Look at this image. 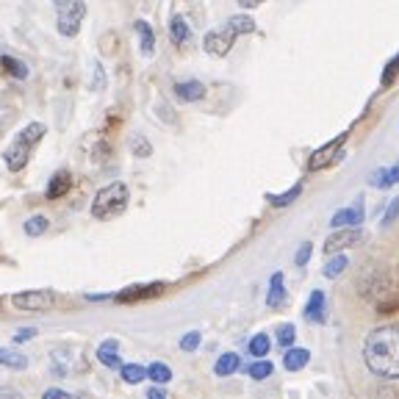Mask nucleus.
Segmentation results:
<instances>
[{
	"instance_id": "f257e3e1",
	"label": "nucleus",
	"mask_w": 399,
	"mask_h": 399,
	"mask_svg": "<svg viewBox=\"0 0 399 399\" xmlns=\"http://www.w3.org/2000/svg\"><path fill=\"white\" fill-rule=\"evenodd\" d=\"M363 363L374 377L399 380V327L385 324L366 335Z\"/></svg>"
},
{
	"instance_id": "f03ea898",
	"label": "nucleus",
	"mask_w": 399,
	"mask_h": 399,
	"mask_svg": "<svg viewBox=\"0 0 399 399\" xmlns=\"http://www.w3.org/2000/svg\"><path fill=\"white\" fill-rule=\"evenodd\" d=\"M45 133H48V128H45L42 122H31V125H26V128L17 133V139H14V142L6 147V153H3L6 166H9L12 172L26 169V164H28V155H31L34 144H39Z\"/></svg>"
},
{
	"instance_id": "7ed1b4c3",
	"label": "nucleus",
	"mask_w": 399,
	"mask_h": 399,
	"mask_svg": "<svg viewBox=\"0 0 399 399\" xmlns=\"http://www.w3.org/2000/svg\"><path fill=\"white\" fill-rule=\"evenodd\" d=\"M128 208V186L125 183H108L103 186L92 200V217L95 220H111Z\"/></svg>"
},
{
	"instance_id": "20e7f679",
	"label": "nucleus",
	"mask_w": 399,
	"mask_h": 399,
	"mask_svg": "<svg viewBox=\"0 0 399 399\" xmlns=\"http://www.w3.org/2000/svg\"><path fill=\"white\" fill-rule=\"evenodd\" d=\"M53 6L59 14V34L75 37L81 31L84 17H86V3L84 0H53Z\"/></svg>"
},
{
	"instance_id": "39448f33",
	"label": "nucleus",
	"mask_w": 399,
	"mask_h": 399,
	"mask_svg": "<svg viewBox=\"0 0 399 399\" xmlns=\"http://www.w3.org/2000/svg\"><path fill=\"white\" fill-rule=\"evenodd\" d=\"M12 305L17 311H28V313H42L50 311L56 305V294L50 289H34V291H20L12 297Z\"/></svg>"
},
{
	"instance_id": "423d86ee",
	"label": "nucleus",
	"mask_w": 399,
	"mask_h": 399,
	"mask_svg": "<svg viewBox=\"0 0 399 399\" xmlns=\"http://www.w3.org/2000/svg\"><path fill=\"white\" fill-rule=\"evenodd\" d=\"M360 242H363V231H360V225H355V228H335V233H330L327 242H324V255L341 253V250H347V247L360 244Z\"/></svg>"
},
{
	"instance_id": "0eeeda50",
	"label": "nucleus",
	"mask_w": 399,
	"mask_h": 399,
	"mask_svg": "<svg viewBox=\"0 0 399 399\" xmlns=\"http://www.w3.org/2000/svg\"><path fill=\"white\" fill-rule=\"evenodd\" d=\"M349 139V130L347 133H338L333 142H327L324 147H319L311 158H308V169L311 172H316V169H324L330 161H335V158H341V147H344V142Z\"/></svg>"
},
{
	"instance_id": "6e6552de",
	"label": "nucleus",
	"mask_w": 399,
	"mask_h": 399,
	"mask_svg": "<svg viewBox=\"0 0 399 399\" xmlns=\"http://www.w3.org/2000/svg\"><path fill=\"white\" fill-rule=\"evenodd\" d=\"M236 37H239V34L228 26V28H222V31H211V34H206L203 48H206L208 56H228L231 48H233V42H236Z\"/></svg>"
},
{
	"instance_id": "1a4fd4ad",
	"label": "nucleus",
	"mask_w": 399,
	"mask_h": 399,
	"mask_svg": "<svg viewBox=\"0 0 399 399\" xmlns=\"http://www.w3.org/2000/svg\"><path fill=\"white\" fill-rule=\"evenodd\" d=\"M360 222H363V203H360V200H358L355 206H349V208L335 211L333 220H330L333 228H355V225H360Z\"/></svg>"
},
{
	"instance_id": "9d476101",
	"label": "nucleus",
	"mask_w": 399,
	"mask_h": 399,
	"mask_svg": "<svg viewBox=\"0 0 399 399\" xmlns=\"http://www.w3.org/2000/svg\"><path fill=\"white\" fill-rule=\"evenodd\" d=\"M161 289H164V283H150V286H130V289L119 291L114 300H117V302H139V300H147V297H155V294H161Z\"/></svg>"
},
{
	"instance_id": "9b49d317",
	"label": "nucleus",
	"mask_w": 399,
	"mask_h": 399,
	"mask_svg": "<svg viewBox=\"0 0 399 399\" xmlns=\"http://www.w3.org/2000/svg\"><path fill=\"white\" fill-rule=\"evenodd\" d=\"M327 300H324V294L322 291H313L311 297H308V305H305V311H302V316H305V322H313V324H322L324 319H327Z\"/></svg>"
},
{
	"instance_id": "f8f14e48",
	"label": "nucleus",
	"mask_w": 399,
	"mask_h": 399,
	"mask_svg": "<svg viewBox=\"0 0 399 399\" xmlns=\"http://www.w3.org/2000/svg\"><path fill=\"white\" fill-rule=\"evenodd\" d=\"M175 97L180 103H197L206 97V86L200 81H180V84H175Z\"/></svg>"
},
{
	"instance_id": "ddd939ff",
	"label": "nucleus",
	"mask_w": 399,
	"mask_h": 399,
	"mask_svg": "<svg viewBox=\"0 0 399 399\" xmlns=\"http://www.w3.org/2000/svg\"><path fill=\"white\" fill-rule=\"evenodd\" d=\"M393 183H399V164L380 166V169H374L369 175V186H374V188H391Z\"/></svg>"
},
{
	"instance_id": "4468645a",
	"label": "nucleus",
	"mask_w": 399,
	"mask_h": 399,
	"mask_svg": "<svg viewBox=\"0 0 399 399\" xmlns=\"http://www.w3.org/2000/svg\"><path fill=\"white\" fill-rule=\"evenodd\" d=\"M286 302V278L283 272H275L269 278V294H266V308H280Z\"/></svg>"
},
{
	"instance_id": "2eb2a0df",
	"label": "nucleus",
	"mask_w": 399,
	"mask_h": 399,
	"mask_svg": "<svg viewBox=\"0 0 399 399\" xmlns=\"http://www.w3.org/2000/svg\"><path fill=\"white\" fill-rule=\"evenodd\" d=\"M97 360H100L106 369H119V366H122V360H119V341H114V338L103 341V344L97 347Z\"/></svg>"
},
{
	"instance_id": "dca6fc26",
	"label": "nucleus",
	"mask_w": 399,
	"mask_h": 399,
	"mask_svg": "<svg viewBox=\"0 0 399 399\" xmlns=\"http://www.w3.org/2000/svg\"><path fill=\"white\" fill-rule=\"evenodd\" d=\"M308 360H311V352L305 347H289L283 352V369L286 371H300L308 366Z\"/></svg>"
},
{
	"instance_id": "f3484780",
	"label": "nucleus",
	"mask_w": 399,
	"mask_h": 399,
	"mask_svg": "<svg viewBox=\"0 0 399 399\" xmlns=\"http://www.w3.org/2000/svg\"><path fill=\"white\" fill-rule=\"evenodd\" d=\"M70 186H72V175H70L67 169H59V172L50 177V183H48V200L64 197V194L70 191Z\"/></svg>"
},
{
	"instance_id": "a211bd4d",
	"label": "nucleus",
	"mask_w": 399,
	"mask_h": 399,
	"mask_svg": "<svg viewBox=\"0 0 399 399\" xmlns=\"http://www.w3.org/2000/svg\"><path fill=\"white\" fill-rule=\"evenodd\" d=\"M242 369V358L236 355V352H225V355H220V360L214 363V374L217 377H228V374H233V371H239Z\"/></svg>"
},
{
	"instance_id": "6ab92c4d",
	"label": "nucleus",
	"mask_w": 399,
	"mask_h": 399,
	"mask_svg": "<svg viewBox=\"0 0 399 399\" xmlns=\"http://www.w3.org/2000/svg\"><path fill=\"white\" fill-rule=\"evenodd\" d=\"M0 70L9 72V75L17 78V81H26V78H28V67H26L23 61L12 59V56H0Z\"/></svg>"
},
{
	"instance_id": "aec40b11",
	"label": "nucleus",
	"mask_w": 399,
	"mask_h": 399,
	"mask_svg": "<svg viewBox=\"0 0 399 399\" xmlns=\"http://www.w3.org/2000/svg\"><path fill=\"white\" fill-rule=\"evenodd\" d=\"M169 39H172V45H183L188 39V23L180 14H175L169 20Z\"/></svg>"
},
{
	"instance_id": "412c9836",
	"label": "nucleus",
	"mask_w": 399,
	"mask_h": 399,
	"mask_svg": "<svg viewBox=\"0 0 399 399\" xmlns=\"http://www.w3.org/2000/svg\"><path fill=\"white\" fill-rule=\"evenodd\" d=\"M136 31H139V39H142V56H153V50H155V34H153V28L144 20H136Z\"/></svg>"
},
{
	"instance_id": "4be33fe9",
	"label": "nucleus",
	"mask_w": 399,
	"mask_h": 399,
	"mask_svg": "<svg viewBox=\"0 0 399 399\" xmlns=\"http://www.w3.org/2000/svg\"><path fill=\"white\" fill-rule=\"evenodd\" d=\"M347 266H349V258H347V255H341V253H333V258H330V261L324 264V269H322V275L333 280V278H338V275H344V269H347Z\"/></svg>"
},
{
	"instance_id": "5701e85b",
	"label": "nucleus",
	"mask_w": 399,
	"mask_h": 399,
	"mask_svg": "<svg viewBox=\"0 0 399 399\" xmlns=\"http://www.w3.org/2000/svg\"><path fill=\"white\" fill-rule=\"evenodd\" d=\"M300 194H302V183H294L286 194H266V200H269V203H272L275 208H280V206H291Z\"/></svg>"
},
{
	"instance_id": "b1692460",
	"label": "nucleus",
	"mask_w": 399,
	"mask_h": 399,
	"mask_svg": "<svg viewBox=\"0 0 399 399\" xmlns=\"http://www.w3.org/2000/svg\"><path fill=\"white\" fill-rule=\"evenodd\" d=\"M119 374H122V380L128 385H136V382H142L147 377V369L139 366V363H125V366H119Z\"/></svg>"
},
{
	"instance_id": "393cba45",
	"label": "nucleus",
	"mask_w": 399,
	"mask_h": 399,
	"mask_svg": "<svg viewBox=\"0 0 399 399\" xmlns=\"http://www.w3.org/2000/svg\"><path fill=\"white\" fill-rule=\"evenodd\" d=\"M0 366H9V369H26L28 366V360H26V355H20V352H14V349H3L0 347Z\"/></svg>"
},
{
	"instance_id": "a878e982",
	"label": "nucleus",
	"mask_w": 399,
	"mask_h": 399,
	"mask_svg": "<svg viewBox=\"0 0 399 399\" xmlns=\"http://www.w3.org/2000/svg\"><path fill=\"white\" fill-rule=\"evenodd\" d=\"M269 347H272V341H269V335L266 333H258V335H253L250 338V355L253 358H264V355H269Z\"/></svg>"
},
{
	"instance_id": "bb28decb",
	"label": "nucleus",
	"mask_w": 399,
	"mask_h": 399,
	"mask_svg": "<svg viewBox=\"0 0 399 399\" xmlns=\"http://www.w3.org/2000/svg\"><path fill=\"white\" fill-rule=\"evenodd\" d=\"M147 377H150L153 382H161V385H164V382H169V380H172V369H169L166 363L155 360V363H150V366H147Z\"/></svg>"
},
{
	"instance_id": "cd10ccee",
	"label": "nucleus",
	"mask_w": 399,
	"mask_h": 399,
	"mask_svg": "<svg viewBox=\"0 0 399 399\" xmlns=\"http://www.w3.org/2000/svg\"><path fill=\"white\" fill-rule=\"evenodd\" d=\"M228 26L242 37V34H253L255 31V20L253 17H247V14H236V17H231L228 20Z\"/></svg>"
},
{
	"instance_id": "c85d7f7f",
	"label": "nucleus",
	"mask_w": 399,
	"mask_h": 399,
	"mask_svg": "<svg viewBox=\"0 0 399 399\" xmlns=\"http://www.w3.org/2000/svg\"><path fill=\"white\" fill-rule=\"evenodd\" d=\"M48 217H42V214H37V217H31V220H26V236H31V239H37V236H42L45 231H48Z\"/></svg>"
},
{
	"instance_id": "c756f323",
	"label": "nucleus",
	"mask_w": 399,
	"mask_h": 399,
	"mask_svg": "<svg viewBox=\"0 0 399 399\" xmlns=\"http://www.w3.org/2000/svg\"><path fill=\"white\" fill-rule=\"evenodd\" d=\"M272 369H275V366H272L266 358H255V363L247 369V374H250L253 380H266V377L272 374Z\"/></svg>"
},
{
	"instance_id": "7c9ffc66",
	"label": "nucleus",
	"mask_w": 399,
	"mask_h": 399,
	"mask_svg": "<svg viewBox=\"0 0 399 399\" xmlns=\"http://www.w3.org/2000/svg\"><path fill=\"white\" fill-rule=\"evenodd\" d=\"M294 338H297V327L294 324H280L278 327V344H280V349H289L294 344Z\"/></svg>"
},
{
	"instance_id": "2f4dec72",
	"label": "nucleus",
	"mask_w": 399,
	"mask_h": 399,
	"mask_svg": "<svg viewBox=\"0 0 399 399\" xmlns=\"http://www.w3.org/2000/svg\"><path fill=\"white\" fill-rule=\"evenodd\" d=\"M130 150H133L139 158H147V155L153 153V147H150V142H147L144 136H133V139H130Z\"/></svg>"
},
{
	"instance_id": "473e14b6",
	"label": "nucleus",
	"mask_w": 399,
	"mask_h": 399,
	"mask_svg": "<svg viewBox=\"0 0 399 399\" xmlns=\"http://www.w3.org/2000/svg\"><path fill=\"white\" fill-rule=\"evenodd\" d=\"M200 341H203V335H200L197 330H191V333H186V335L180 338V349H183V352H194V349L200 347Z\"/></svg>"
},
{
	"instance_id": "72a5a7b5",
	"label": "nucleus",
	"mask_w": 399,
	"mask_h": 399,
	"mask_svg": "<svg viewBox=\"0 0 399 399\" xmlns=\"http://www.w3.org/2000/svg\"><path fill=\"white\" fill-rule=\"evenodd\" d=\"M396 75H399V53H396V56H393V59L385 64V70H382V86H388V84H391Z\"/></svg>"
},
{
	"instance_id": "f704fd0d",
	"label": "nucleus",
	"mask_w": 399,
	"mask_h": 399,
	"mask_svg": "<svg viewBox=\"0 0 399 399\" xmlns=\"http://www.w3.org/2000/svg\"><path fill=\"white\" fill-rule=\"evenodd\" d=\"M311 255H313V244H311V242H305V244L297 250V255H294V264H297V266H305V264L311 261Z\"/></svg>"
},
{
	"instance_id": "c9c22d12",
	"label": "nucleus",
	"mask_w": 399,
	"mask_h": 399,
	"mask_svg": "<svg viewBox=\"0 0 399 399\" xmlns=\"http://www.w3.org/2000/svg\"><path fill=\"white\" fill-rule=\"evenodd\" d=\"M396 220H399V197H396L393 203L388 206V211H385V217H382V225L388 228V225H391V222H396Z\"/></svg>"
},
{
	"instance_id": "e433bc0d",
	"label": "nucleus",
	"mask_w": 399,
	"mask_h": 399,
	"mask_svg": "<svg viewBox=\"0 0 399 399\" xmlns=\"http://www.w3.org/2000/svg\"><path fill=\"white\" fill-rule=\"evenodd\" d=\"M106 86V75H103V64L100 61H95V84H92V89L95 92H100Z\"/></svg>"
},
{
	"instance_id": "4c0bfd02",
	"label": "nucleus",
	"mask_w": 399,
	"mask_h": 399,
	"mask_svg": "<svg viewBox=\"0 0 399 399\" xmlns=\"http://www.w3.org/2000/svg\"><path fill=\"white\" fill-rule=\"evenodd\" d=\"M37 335V330L34 327H23V330H17V335H14V344H23V341H31Z\"/></svg>"
},
{
	"instance_id": "58836bf2",
	"label": "nucleus",
	"mask_w": 399,
	"mask_h": 399,
	"mask_svg": "<svg viewBox=\"0 0 399 399\" xmlns=\"http://www.w3.org/2000/svg\"><path fill=\"white\" fill-rule=\"evenodd\" d=\"M42 396H45V399H70V393L61 391V388H48Z\"/></svg>"
},
{
	"instance_id": "ea45409f",
	"label": "nucleus",
	"mask_w": 399,
	"mask_h": 399,
	"mask_svg": "<svg viewBox=\"0 0 399 399\" xmlns=\"http://www.w3.org/2000/svg\"><path fill=\"white\" fill-rule=\"evenodd\" d=\"M164 396H166V391L161 388V382L153 385V388H147V399H164Z\"/></svg>"
},
{
	"instance_id": "a19ab883",
	"label": "nucleus",
	"mask_w": 399,
	"mask_h": 399,
	"mask_svg": "<svg viewBox=\"0 0 399 399\" xmlns=\"http://www.w3.org/2000/svg\"><path fill=\"white\" fill-rule=\"evenodd\" d=\"M264 0H239V6L242 9H255V6H261Z\"/></svg>"
},
{
	"instance_id": "79ce46f5",
	"label": "nucleus",
	"mask_w": 399,
	"mask_h": 399,
	"mask_svg": "<svg viewBox=\"0 0 399 399\" xmlns=\"http://www.w3.org/2000/svg\"><path fill=\"white\" fill-rule=\"evenodd\" d=\"M0 125H3V122H0Z\"/></svg>"
}]
</instances>
